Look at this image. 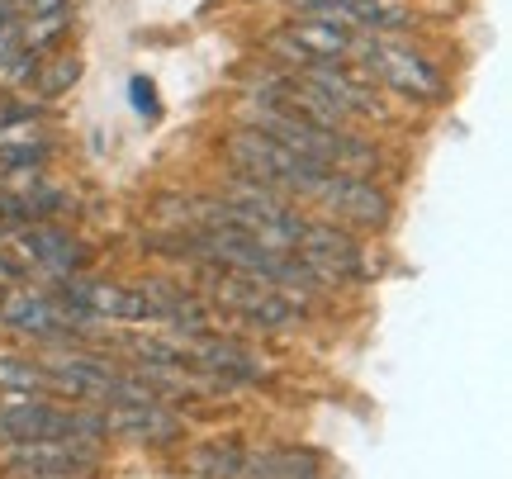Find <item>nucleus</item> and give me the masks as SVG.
Instances as JSON below:
<instances>
[{
  "label": "nucleus",
  "mask_w": 512,
  "mask_h": 479,
  "mask_svg": "<svg viewBox=\"0 0 512 479\" xmlns=\"http://www.w3.org/2000/svg\"><path fill=\"white\" fill-rule=\"evenodd\" d=\"M261 48H266V57H271V62H280V72H304V67H309V53L299 48V38H294L290 29H275V34H266V43H261Z\"/></svg>",
  "instance_id": "obj_14"
},
{
  "label": "nucleus",
  "mask_w": 512,
  "mask_h": 479,
  "mask_svg": "<svg viewBox=\"0 0 512 479\" xmlns=\"http://www.w3.org/2000/svg\"><path fill=\"white\" fill-rule=\"evenodd\" d=\"M299 261L309 266L323 290H342V285H370L375 271H370V242L361 233H351L342 223L323 219V214H309L304 228H299V242H294Z\"/></svg>",
  "instance_id": "obj_3"
},
{
  "label": "nucleus",
  "mask_w": 512,
  "mask_h": 479,
  "mask_svg": "<svg viewBox=\"0 0 512 479\" xmlns=\"http://www.w3.org/2000/svg\"><path fill=\"white\" fill-rule=\"evenodd\" d=\"M24 280H29V271H24L15 252H10V247L0 242V290H10V285H24Z\"/></svg>",
  "instance_id": "obj_16"
},
{
  "label": "nucleus",
  "mask_w": 512,
  "mask_h": 479,
  "mask_svg": "<svg viewBox=\"0 0 512 479\" xmlns=\"http://www.w3.org/2000/svg\"><path fill=\"white\" fill-rule=\"evenodd\" d=\"M128 105H133V114H138V119H157V114H162L157 81H152V76H133V81H128Z\"/></svg>",
  "instance_id": "obj_15"
},
{
  "label": "nucleus",
  "mask_w": 512,
  "mask_h": 479,
  "mask_svg": "<svg viewBox=\"0 0 512 479\" xmlns=\"http://www.w3.org/2000/svg\"><path fill=\"white\" fill-rule=\"evenodd\" d=\"M219 148H223V157H228V171H242V176L271 185V190L290 195V200H309L313 190H318V181L328 176V166L290 152L280 138H271L266 129H256V124L233 129Z\"/></svg>",
  "instance_id": "obj_1"
},
{
  "label": "nucleus",
  "mask_w": 512,
  "mask_h": 479,
  "mask_svg": "<svg viewBox=\"0 0 512 479\" xmlns=\"http://www.w3.org/2000/svg\"><path fill=\"white\" fill-rule=\"evenodd\" d=\"M5 247L15 252L29 276H43V280L81 276V271L95 266V247L76 228H67V223H24V228L10 233Z\"/></svg>",
  "instance_id": "obj_7"
},
{
  "label": "nucleus",
  "mask_w": 512,
  "mask_h": 479,
  "mask_svg": "<svg viewBox=\"0 0 512 479\" xmlns=\"http://www.w3.org/2000/svg\"><path fill=\"white\" fill-rule=\"evenodd\" d=\"M171 337V332H166ZM176 347L185 351V361H195L204 375H214L219 385L228 389H256V385H271V361L252 347V342H242L238 332H190V337H171Z\"/></svg>",
  "instance_id": "obj_6"
},
{
  "label": "nucleus",
  "mask_w": 512,
  "mask_h": 479,
  "mask_svg": "<svg viewBox=\"0 0 512 479\" xmlns=\"http://www.w3.org/2000/svg\"><path fill=\"white\" fill-rule=\"evenodd\" d=\"M105 408V442H133L147 451H171L185 446L190 437V418L166 399L152 404H100Z\"/></svg>",
  "instance_id": "obj_8"
},
{
  "label": "nucleus",
  "mask_w": 512,
  "mask_h": 479,
  "mask_svg": "<svg viewBox=\"0 0 512 479\" xmlns=\"http://www.w3.org/2000/svg\"><path fill=\"white\" fill-rule=\"evenodd\" d=\"M110 465L105 437H34V442H0V475H76L91 479Z\"/></svg>",
  "instance_id": "obj_4"
},
{
  "label": "nucleus",
  "mask_w": 512,
  "mask_h": 479,
  "mask_svg": "<svg viewBox=\"0 0 512 479\" xmlns=\"http://www.w3.org/2000/svg\"><path fill=\"white\" fill-rule=\"evenodd\" d=\"M0 394H53V380L34 351H0Z\"/></svg>",
  "instance_id": "obj_12"
},
{
  "label": "nucleus",
  "mask_w": 512,
  "mask_h": 479,
  "mask_svg": "<svg viewBox=\"0 0 512 479\" xmlns=\"http://www.w3.org/2000/svg\"><path fill=\"white\" fill-rule=\"evenodd\" d=\"M351 62H361L370 81H380L384 91L403 95V100H413V105H441V100H446V76H441V67L422 53V48L403 43V38H384V34L356 29Z\"/></svg>",
  "instance_id": "obj_2"
},
{
  "label": "nucleus",
  "mask_w": 512,
  "mask_h": 479,
  "mask_svg": "<svg viewBox=\"0 0 512 479\" xmlns=\"http://www.w3.org/2000/svg\"><path fill=\"white\" fill-rule=\"evenodd\" d=\"M309 204H318L323 219L342 223L351 233H389L394 214H399L394 195L380 181H370V176H342V171H328L318 181V190L309 195Z\"/></svg>",
  "instance_id": "obj_5"
},
{
  "label": "nucleus",
  "mask_w": 512,
  "mask_h": 479,
  "mask_svg": "<svg viewBox=\"0 0 512 479\" xmlns=\"http://www.w3.org/2000/svg\"><path fill=\"white\" fill-rule=\"evenodd\" d=\"M76 81H81V57L76 53H43L24 91H34V100H57V95L72 91Z\"/></svg>",
  "instance_id": "obj_13"
},
{
  "label": "nucleus",
  "mask_w": 512,
  "mask_h": 479,
  "mask_svg": "<svg viewBox=\"0 0 512 479\" xmlns=\"http://www.w3.org/2000/svg\"><path fill=\"white\" fill-rule=\"evenodd\" d=\"M242 479H328V456L299 442H261L247 446Z\"/></svg>",
  "instance_id": "obj_9"
},
{
  "label": "nucleus",
  "mask_w": 512,
  "mask_h": 479,
  "mask_svg": "<svg viewBox=\"0 0 512 479\" xmlns=\"http://www.w3.org/2000/svg\"><path fill=\"white\" fill-rule=\"evenodd\" d=\"M176 479H181V475H176Z\"/></svg>",
  "instance_id": "obj_18"
},
{
  "label": "nucleus",
  "mask_w": 512,
  "mask_h": 479,
  "mask_svg": "<svg viewBox=\"0 0 512 479\" xmlns=\"http://www.w3.org/2000/svg\"><path fill=\"white\" fill-rule=\"evenodd\" d=\"M285 29L299 38L309 62H351V48H356V29L351 24H337L328 15H294Z\"/></svg>",
  "instance_id": "obj_11"
},
{
  "label": "nucleus",
  "mask_w": 512,
  "mask_h": 479,
  "mask_svg": "<svg viewBox=\"0 0 512 479\" xmlns=\"http://www.w3.org/2000/svg\"><path fill=\"white\" fill-rule=\"evenodd\" d=\"M247 446L252 442H242V437H204V442L181 451V475L185 479H242Z\"/></svg>",
  "instance_id": "obj_10"
},
{
  "label": "nucleus",
  "mask_w": 512,
  "mask_h": 479,
  "mask_svg": "<svg viewBox=\"0 0 512 479\" xmlns=\"http://www.w3.org/2000/svg\"><path fill=\"white\" fill-rule=\"evenodd\" d=\"M19 48H24V43H19V15H15V19L0 24V62H5L10 53H19Z\"/></svg>",
  "instance_id": "obj_17"
}]
</instances>
